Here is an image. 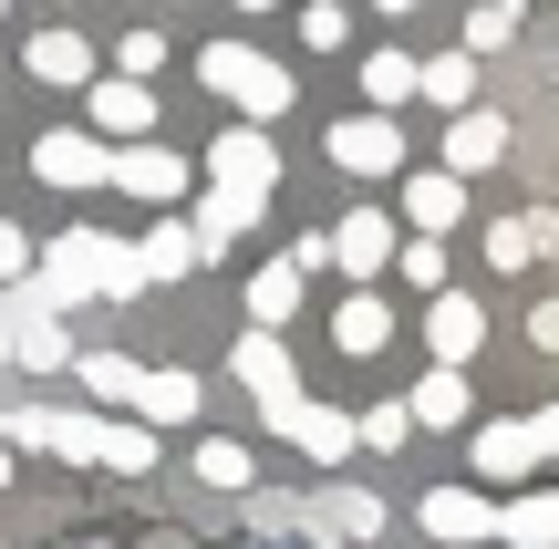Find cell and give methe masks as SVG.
<instances>
[{
  "label": "cell",
  "instance_id": "6da1fadb",
  "mask_svg": "<svg viewBox=\"0 0 559 549\" xmlns=\"http://www.w3.org/2000/svg\"><path fill=\"white\" fill-rule=\"evenodd\" d=\"M94 290H145V270H135V249L124 239H104V228H62V239H41V260H32V301L41 311H62V301H94Z\"/></svg>",
  "mask_w": 559,
  "mask_h": 549
},
{
  "label": "cell",
  "instance_id": "7a4b0ae2",
  "mask_svg": "<svg viewBox=\"0 0 559 549\" xmlns=\"http://www.w3.org/2000/svg\"><path fill=\"white\" fill-rule=\"evenodd\" d=\"M198 83L218 104H239V124H280V115H290V94H300V83L280 73L270 52H249V41H207V52H198Z\"/></svg>",
  "mask_w": 559,
  "mask_h": 549
},
{
  "label": "cell",
  "instance_id": "3957f363",
  "mask_svg": "<svg viewBox=\"0 0 559 549\" xmlns=\"http://www.w3.org/2000/svg\"><path fill=\"white\" fill-rule=\"evenodd\" d=\"M32 177L62 187V198H83V187H115V145H104L94 124H52V135H32Z\"/></svg>",
  "mask_w": 559,
  "mask_h": 549
},
{
  "label": "cell",
  "instance_id": "277c9868",
  "mask_svg": "<svg viewBox=\"0 0 559 549\" xmlns=\"http://www.w3.org/2000/svg\"><path fill=\"white\" fill-rule=\"evenodd\" d=\"M115 187L145 198V207H177V198H198V166H187L166 135H135V145H115Z\"/></svg>",
  "mask_w": 559,
  "mask_h": 549
},
{
  "label": "cell",
  "instance_id": "5b68a950",
  "mask_svg": "<svg viewBox=\"0 0 559 549\" xmlns=\"http://www.w3.org/2000/svg\"><path fill=\"white\" fill-rule=\"evenodd\" d=\"M321 145H332L342 177H394V166H404V124H394V115H373V104H362V115H342Z\"/></svg>",
  "mask_w": 559,
  "mask_h": 549
},
{
  "label": "cell",
  "instance_id": "8992f818",
  "mask_svg": "<svg viewBox=\"0 0 559 549\" xmlns=\"http://www.w3.org/2000/svg\"><path fill=\"white\" fill-rule=\"evenodd\" d=\"M415 529H425V549H477V539H498V498L436 488V498H415Z\"/></svg>",
  "mask_w": 559,
  "mask_h": 549
},
{
  "label": "cell",
  "instance_id": "52a82bcc",
  "mask_svg": "<svg viewBox=\"0 0 559 549\" xmlns=\"http://www.w3.org/2000/svg\"><path fill=\"white\" fill-rule=\"evenodd\" d=\"M228 363H239V384L260 394V415H270V426L300 405V363H290V343H280V332H239V353H228Z\"/></svg>",
  "mask_w": 559,
  "mask_h": 549
},
{
  "label": "cell",
  "instance_id": "ba28073f",
  "mask_svg": "<svg viewBox=\"0 0 559 549\" xmlns=\"http://www.w3.org/2000/svg\"><path fill=\"white\" fill-rule=\"evenodd\" d=\"M207 187H249V198H270V187H280V145H270V124H228V135L207 145Z\"/></svg>",
  "mask_w": 559,
  "mask_h": 549
},
{
  "label": "cell",
  "instance_id": "9c48e42d",
  "mask_svg": "<svg viewBox=\"0 0 559 549\" xmlns=\"http://www.w3.org/2000/svg\"><path fill=\"white\" fill-rule=\"evenodd\" d=\"M539 467H549V446H539V426H528V415L477 426V477H487V488H528Z\"/></svg>",
  "mask_w": 559,
  "mask_h": 549
},
{
  "label": "cell",
  "instance_id": "30bf717a",
  "mask_svg": "<svg viewBox=\"0 0 559 549\" xmlns=\"http://www.w3.org/2000/svg\"><path fill=\"white\" fill-rule=\"evenodd\" d=\"M404 249V218H383V207H353V218L332 228V270H353V290L373 281V270H394Z\"/></svg>",
  "mask_w": 559,
  "mask_h": 549
},
{
  "label": "cell",
  "instance_id": "8fae6325",
  "mask_svg": "<svg viewBox=\"0 0 559 549\" xmlns=\"http://www.w3.org/2000/svg\"><path fill=\"white\" fill-rule=\"evenodd\" d=\"M477 343H487L477 290H425V353L436 363H477Z\"/></svg>",
  "mask_w": 559,
  "mask_h": 549
},
{
  "label": "cell",
  "instance_id": "7c38bea8",
  "mask_svg": "<svg viewBox=\"0 0 559 549\" xmlns=\"http://www.w3.org/2000/svg\"><path fill=\"white\" fill-rule=\"evenodd\" d=\"M83 104H94V135H104V145H135V135H156V83H135V73H115V83H83Z\"/></svg>",
  "mask_w": 559,
  "mask_h": 549
},
{
  "label": "cell",
  "instance_id": "4fadbf2b",
  "mask_svg": "<svg viewBox=\"0 0 559 549\" xmlns=\"http://www.w3.org/2000/svg\"><path fill=\"white\" fill-rule=\"evenodd\" d=\"M456 218H466V177L456 166H415V177H404V228H415V239H445Z\"/></svg>",
  "mask_w": 559,
  "mask_h": 549
},
{
  "label": "cell",
  "instance_id": "5bb4252c",
  "mask_svg": "<svg viewBox=\"0 0 559 549\" xmlns=\"http://www.w3.org/2000/svg\"><path fill=\"white\" fill-rule=\"evenodd\" d=\"M280 435H290L300 456H321V467H342V456L362 446V435H353V415H342V405H311V394H300V405L280 415Z\"/></svg>",
  "mask_w": 559,
  "mask_h": 549
},
{
  "label": "cell",
  "instance_id": "9a60e30c",
  "mask_svg": "<svg viewBox=\"0 0 559 549\" xmlns=\"http://www.w3.org/2000/svg\"><path fill=\"white\" fill-rule=\"evenodd\" d=\"M198 405H207V394H198V373L156 363V373L135 384V405H124V415H135V426H198Z\"/></svg>",
  "mask_w": 559,
  "mask_h": 549
},
{
  "label": "cell",
  "instance_id": "2e32d148",
  "mask_svg": "<svg viewBox=\"0 0 559 549\" xmlns=\"http://www.w3.org/2000/svg\"><path fill=\"white\" fill-rule=\"evenodd\" d=\"M498 539H519V549H559V477H549V488L528 477L519 498H498Z\"/></svg>",
  "mask_w": 559,
  "mask_h": 549
},
{
  "label": "cell",
  "instance_id": "e0dca14e",
  "mask_svg": "<svg viewBox=\"0 0 559 549\" xmlns=\"http://www.w3.org/2000/svg\"><path fill=\"white\" fill-rule=\"evenodd\" d=\"M21 73L73 94V83H94V41H83V32H32V41H21Z\"/></svg>",
  "mask_w": 559,
  "mask_h": 549
},
{
  "label": "cell",
  "instance_id": "ac0fdd59",
  "mask_svg": "<svg viewBox=\"0 0 559 549\" xmlns=\"http://www.w3.org/2000/svg\"><path fill=\"white\" fill-rule=\"evenodd\" d=\"M549 249H559V207H519V218L487 228V260L498 270H528V260H549Z\"/></svg>",
  "mask_w": 559,
  "mask_h": 549
},
{
  "label": "cell",
  "instance_id": "d6986e66",
  "mask_svg": "<svg viewBox=\"0 0 559 549\" xmlns=\"http://www.w3.org/2000/svg\"><path fill=\"white\" fill-rule=\"evenodd\" d=\"M498 156H508V115H477V104L445 115V166H456V177H477V166H498Z\"/></svg>",
  "mask_w": 559,
  "mask_h": 549
},
{
  "label": "cell",
  "instance_id": "ffe728a7",
  "mask_svg": "<svg viewBox=\"0 0 559 549\" xmlns=\"http://www.w3.org/2000/svg\"><path fill=\"white\" fill-rule=\"evenodd\" d=\"M260 207H270V198H249V187H207V198H198V218H187V228H198V249L218 260V249L239 239V228H260Z\"/></svg>",
  "mask_w": 559,
  "mask_h": 549
},
{
  "label": "cell",
  "instance_id": "44dd1931",
  "mask_svg": "<svg viewBox=\"0 0 559 549\" xmlns=\"http://www.w3.org/2000/svg\"><path fill=\"white\" fill-rule=\"evenodd\" d=\"M135 270H145V281H187V270H207V249H198V228H187V218H156L135 239Z\"/></svg>",
  "mask_w": 559,
  "mask_h": 549
},
{
  "label": "cell",
  "instance_id": "7402d4cb",
  "mask_svg": "<svg viewBox=\"0 0 559 549\" xmlns=\"http://www.w3.org/2000/svg\"><path fill=\"white\" fill-rule=\"evenodd\" d=\"M404 415H415V426H466V415H477V394H466V363H436L415 394H404Z\"/></svg>",
  "mask_w": 559,
  "mask_h": 549
},
{
  "label": "cell",
  "instance_id": "603a6c76",
  "mask_svg": "<svg viewBox=\"0 0 559 549\" xmlns=\"http://www.w3.org/2000/svg\"><path fill=\"white\" fill-rule=\"evenodd\" d=\"M11 363H32V373H73V332H62L52 322V311H21V322H11Z\"/></svg>",
  "mask_w": 559,
  "mask_h": 549
},
{
  "label": "cell",
  "instance_id": "cb8c5ba5",
  "mask_svg": "<svg viewBox=\"0 0 559 549\" xmlns=\"http://www.w3.org/2000/svg\"><path fill=\"white\" fill-rule=\"evenodd\" d=\"M104 426H115V415H83V405H41V446H52V456H73V467H94V456H104Z\"/></svg>",
  "mask_w": 559,
  "mask_h": 549
},
{
  "label": "cell",
  "instance_id": "d4e9b609",
  "mask_svg": "<svg viewBox=\"0 0 559 549\" xmlns=\"http://www.w3.org/2000/svg\"><path fill=\"white\" fill-rule=\"evenodd\" d=\"M332 343H342V353L362 363V353H383V343H394V311H383L373 290H353V301L332 311Z\"/></svg>",
  "mask_w": 559,
  "mask_h": 549
},
{
  "label": "cell",
  "instance_id": "484cf974",
  "mask_svg": "<svg viewBox=\"0 0 559 549\" xmlns=\"http://www.w3.org/2000/svg\"><path fill=\"white\" fill-rule=\"evenodd\" d=\"M73 384L94 394V405H135V384H145V363H124V353H73Z\"/></svg>",
  "mask_w": 559,
  "mask_h": 549
},
{
  "label": "cell",
  "instance_id": "4316f807",
  "mask_svg": "<svg viewBox=\"0 0 559 549\" xmlns=\"http://www.w3.org/2000/svg\"><path fill=\"white\" fill-rule=\"evenodd\" d=\"M290 311H300V270L290 260L249 270V322H260V332H290Z\"/></svg>",
  "mask_w": 559,
  "mask_h": 549
},
{
  "label": "cell",
  "instance_id": "83f0119b",
  "mask_svg": "<svg viewBox=\"0 0 559 549\" xmlns=\"http://www.w3.org/2000/svg\"><path fill=\"white\" fill-rule=\"evenodd\" d=\"M415 73H425L415 52H362V104H373V115H394V104H415Z\"/></svg>",
  "mask_w": 559,
  "mask_h": 549
},
{
  "label": "cell",
  "instance_id": "f1b7e54d",
  "mask_svg": "<svg viewBox=\"0 0 559 549\" xmlns=\"http://www.w3.org/2000/svg\"><path fill=\"white\" fill-rule=\"evenodd\" d=\"M415 94L445 104V115H466V104H477V52H436V62L415 73Z\"/></svg>",
  "mask_w": 559,
  "mask_h": 549
},
{
  "label": "cell",
  "instance_id": "f546056e",
  "mask_svg": "<svg viewBox=\"0 0 559 549\" xmlns=\"http://www.w3.org/2000/svg\"><path fill=\"white\" fill-rule=\"evenodd\" d=\"M94 467L145 477V467H156V426H104V456H94Z\"/></svg>",
  "mask_w": 559,
  "mask_h": 549
},
{
  "label": "cell",
  "instance_id": "4dcf8cb0",
  "mask_svg": "<svg viewBox=\"0 0 559 549\" xmlns=\"http://www.w3.org/2000/svg\"><path fill=\"white\" fill-rule=\"evenodd\" d=\"M198 477H207V488H239V498H249V477H260V467H249L239 435H207V446H198Z\"/></svg>",
  "mask_w": 559,
  "mask_h": 549
},
{
  "label": "cell",
  "instance_id": "1f68e13d",
  "mask_svg": "<svg viewBox=\"0 0 559 549\" xmlns=\"http://www.w3.org/2000/svg\"><path fill=\"white\" fill-rule=\"evenodd\" d=\"M498 41H519V0H477L466 11V52H498Z\"/></svg>",
  "mask_w": 559,
  "mask_h": 549
},
{
  "label": "cell",
  "instance_id": "d6a6232c",
  "mask_svg": "<svg viewBox=\"0 0 559 549\" xmlns=\"http://www.w3.org/2000/svg\"><path fill=\"white\" fill-rule=\"evenodd\" d=\"M394 270H404V281H415V290H445V239H415V228H404Z\"/></svg>",
  "mask_w": 559,
  "mask_h": 549
},
{
  "label": "cell",
  "instance_id": "836d02e7",
  "mask_svg": "<svg viewBox=\"0 0 559 549\" xmlns=\"http://www.w3.org/2000/svg\"><path fill=\"white\" fill-rule=\"evenodd\" d=\"M300 41H311V52H342V41H353V11H342V0H311V11H300Z\"/></svg>",
  "mask_w": 559,
  "mask_h": 549
},
{
  "label": "cell",
  "instance_id": "e575fe53",
  "mask_svg": "<svg viewBox=\"0 0 559 549\" xmlns=\"http://www.w3.org/2000/svg\"><path fill=\"white\" fill-rule=\"evenodd\" d=\"M353 435H362L373 456H394L404 435H415V415H404V405H373V415H353Z\"/></svg>",
  "mask_w": 559,
  "mask_h": 549
},
{
  "label": "cell",
  "instance_id": "d590c367",
  "mask_svg": "<svg viewBox=\"0 0 559 549\" xmlns=\"http://www.w3.org/2000/svg\"><path fill=\"white\" fill-rule=\"evenodd\" d=\"M115 62H124L135 83H145V73H166V32H124V41H115Z\"/></svg>",
  "mask_w": 559,
  "mask_h": 549
},
{
  "label": "cell",
  "instance_id": "8d00e7d4",
  "mask_svg": "<svg viewBox=\"0 0 559 549\" xmlns=\"http://www.w3.org/2000/svg\"><path fill=\"white\" fill-rule=\"evenodd\" d=\"M32 260H41V249H32V239H21V228H11V218H0V290H21V281H32Z\"/></svg>",
  "mask_w": 559,
  "mask_h": 549
},
{
  "label": "cell",
  "instance_id": "74e56055",
  "mask_svg": "<svg viewBox=\"0 0 559 549\" xmlns=\"http://www.w3.org/2000/svg\"><path fill=\"white\" fill-rule=\"evenodd\" d=\"M528 343H539V353H559V301H539V311H528Z\"/></svg>",
  "mask_w": 559,
  "mask_h": 549
},
{
  "label": "cell",
  "instance_id": "f35d334b",
  "mask_svg": "<svg viewBox=\"0 0 559 549\" xmlns=\"http://www.w3.org/2000/svg\"><path fill=\"white\" fill-rule=\"evenodd\" d=\"M528 426H539V446L559 456V405H539V415H528Z\"/></svg>",
  "mask_w": 559,
  "mask_h": 549
},
{
  "label": "cell",
  "instance_id": "ab89813d",
  "mask_svg": "<svg viewBox=\"0 0 559 549\" xmlns=\"http://www.w3.org/2000/svg\"><path fill=\"white\" fill-rule=\"evenodd\" d=\"M0 488H11V435H0Z\"/></svg>",
  "mask_w": 559,
  "mask_h": 549
},
{
  "label": "cell",
  "instance_id": "60d3db41",
  "mask_svg": "<svg viewBox=\"0 0 559 549\" xmlns=\"http://www.w3.org/2000/svg\"><path fill=\"white\" fill-rule=\"evenodd\" d=\"M373 11H415V0H373Z\"/></svg>",
  "mask_w": 559,
  "mask_h": 549
},
{
  "label": "cell",
  "instance_id": "b9f144b4",
  "mask_svg": "<svg viewBox=\"0 0 559 549\" xmlns=\"http://www.w3.org/2000/svg\"><path fill=\"white\" fill-rule=\"evenodd\" d=\"M239 11H280V0H239Z\"/></svg>",
  "mask_w": 559,
  "mask_h": 549
},
{
  "label": "cell",
  "instance_id": "7bdbcfd3",
  "mask_svg": "<svg viewBox=\"0 0 559 549\" xmlns=\"http://www.w3.org/2000/svg\"><path fill=\"white\" fill-rule=\"evenodd\" d=\"M0 11H11V0H0Z\"/></svg>",
  "mask_w": 559,
  "mask_h": 549
}]
</instances>
